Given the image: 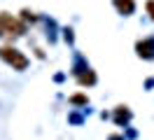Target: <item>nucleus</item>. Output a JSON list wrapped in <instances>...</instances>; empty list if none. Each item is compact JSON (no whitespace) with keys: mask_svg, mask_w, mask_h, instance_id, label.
Masks as SVG:
<instances>
[{"mask_svg":"<svg viewBox=\"0 0 154 140\" xmlns=\"http://www.w3.org/2000/svg\"><path fill=\"white\" fill-rule=\"evenodd\" d=\"M0 58L5 63H10L14 70H26L28 68V58L23 56V51H19L17 47H12V45L0 47Z\"/></svg>","mask_w":154,"mask_h":140,"instance_id":"nucleus-1","label":"nucleus"},{"mask_svg":"<svg viewBox=\"0 0 154 140\" xmlns=\"http://www.w3.org/2000/svg\"><path fill=\"white\" fill-rule=\"evenodd\" d=\"M115 7L119 9V14H124V17H131L135 9V2L133 0H115Z\"/></svg>","mask_w":154,"mask_h":140,"instance_id":"nucleus-4","label":"nucleus"},{"mask_svg":"<svg viewBox=\"0 0 154 140\" xmlns=\"http://www.w3.org/2000/svg\"><path fill=\"white\" fill-rule=\"evenodd\" d=\"M135 51H138L140 58L152 61V58H154V37H145V40H140V42L135 45Z\"/></svg>","mask_w":154,"mask_h":140,"instance_id":"nucleus-3","label":"nucleus"},{"mask_svg":"<svg viewBox=\"0 0 154 140\" xmlns=\"http://www.w3.org/2000/svg\"><path fill=\"white\" fill-rule=\"evenodd\" d=\"M77 82L82 84V86H84V84H94V82H96V75L89 70L87 75H79V77H77Z\"/></svg>","mask_w":154,"mask_h":140,"instance_id":"nucleus-5","label":"nucleus"},{"mask_svg":"<svg viewBox=\"0 0 154 140\" xmlns=\"http://www.w3.org/2000/svg\"><path fill=\"white\" fill-rule=\"evenodd\" d=\"M26 33V26L21 23L19 19H14L12 14H7V12H2L0 14V35L2 37H17V35H23Z\"/></svg>","mask_w":154,"mask_h":140,"instance_id":"nucleus-2","label":"nucleus"},{"mask_svg":"<svg viewBox=\"0 0 154 140\" xmlns=\"http://www.w3.org/2000/svg\"><path fill=\"white\" fill-rule=\"evenodd\" d=\"M23 19H26V21H35V17H33V12H28V9H23Z\"/></svg>","mask_w":154,"mask_h":140,"instance_id":"nucleus-8","label":"nucleus"},{"mask_svg":"<svg viewBox=\"0 0 154 140\" xmlns=\"http://www.w3.org/2000/svg\"><path fill=\"white\" fill-rule=\"evenodd\" d=\"M145 9H147V14H149V19L154 21V0H147V2H145Z\"/></svg>","mask_w":154,"mask_h":140,"instance_id":"nucleus-7","label":"nucleus"},{"mask_svg":"<svg viewBox=\"0 0 154 140\" xmlns=\"http://www.w3.org/2000/svg\"><path fill=\"white\" fill-rule=\"evenodd\" d=\"M70 103H72V105H87L89 98H87V96H82V93H75V96L70 98Z\"/></svg>","mask_w":154,"mask_h":140,"instance_id":"nucleus-6","label":"nucleus"}]
</instances>
